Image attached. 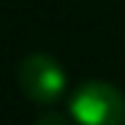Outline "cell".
I'll return each instance as SVG.
<instances>
[{"label":"cell","mask_w":125,"mask_h":125,"mask_svg":"<svg viewBox=\"0 0 125 125\" xmlns=\"http://www.w3.org/2000/svg\"><path fill=\"white\" fill-rule=\"evenodd\" d=\"M76 125H125V95L109 82H82L68 101Z\"/></svg>","instance_id":"1"},{"label":"cell","mask_w":125,"mask_h":125,"mask_svg":"<svg viewBox=\"0 0 125 125\" xmlns=\"http://www.w3.org/2000/svg\"><path fill=\"white\" fill-rule=\"evenodd\" d=\"M16 79H19L22 93L33 103H41V106L57 103L62 98V93H65V84H68L62 65L52 54H44V52L27 54L22 62H19Z\"/></svg>","instance_id":"2"},{"label":"cell","mask_w":125,"mask_h":125,"mask_svg":"<svg viewBox=\"0 0 125 125\" xmlns=\"http://www.w3.org/2000/svg\"><path fill=\"white\" fill-rule=\"evenodd\" d=\"M35 125H68V120L62 114H57V112H49V114H41L35 120Z\"/></svg>","instance_id":"3"}]
</instances>
